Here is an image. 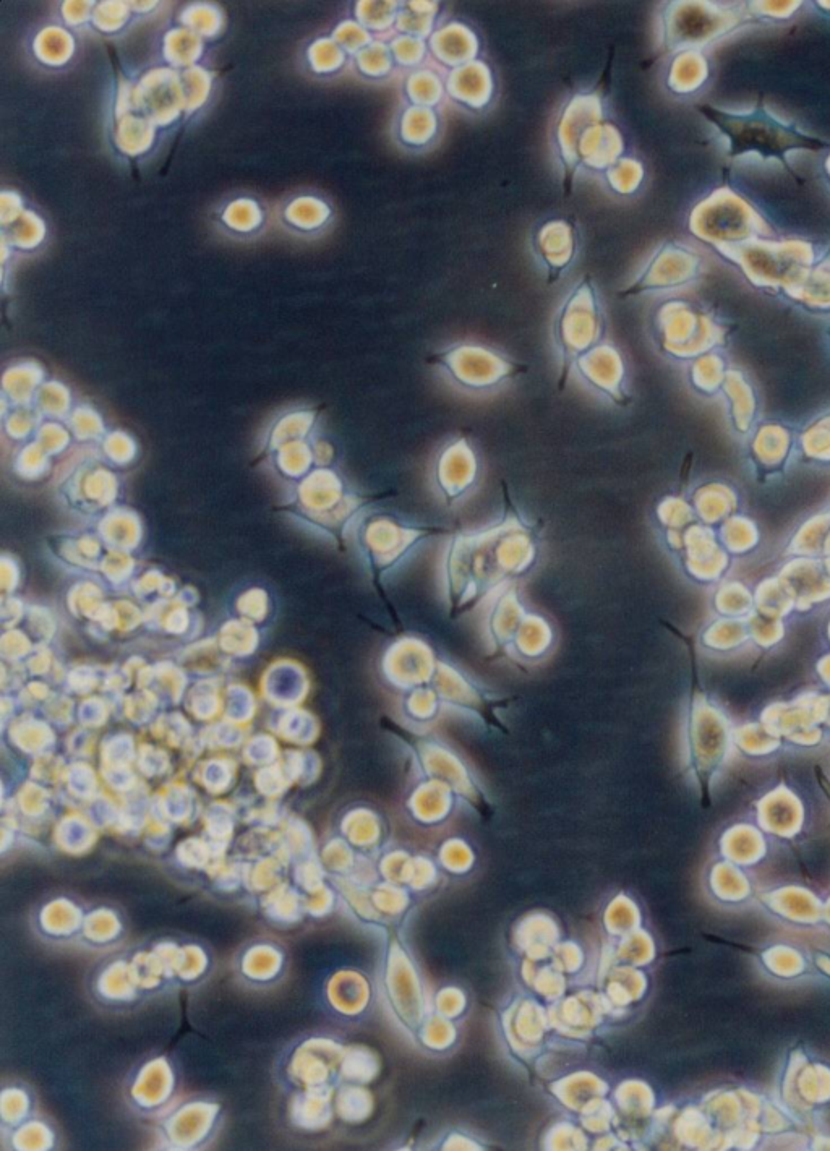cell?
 <instances>
[{"mask_svg": "<svg viewBox=\"0 0 830 1151\" xmlns=\"http://www.w3.org/2000/svg\"><path fill=\"white\" fill-rule=\"evenodd\" d=\"M699 112L730 140L732 156L756 151L764 158H777L787 166L785 155L788 151L798 148L822 150L829 146L818 138L808 137L793 125L775 119L762 104V99H759L756 109L745 114L722 112L712 106H699Z\"/></svg>", "mask_w": 830, "mask_h": 1151, "instance_id": "cell-1", "label": "cell"}, {"mask_svg": "<svg viewBox=\"0 0 830 1151\" xmlns=\"http://www.w3.org/2000/svg\"><path fill=\"white\" fill-rule=\"evenodd\" d=\"M555 339L560 351V390L566 386L573 367L584 354L599 346L602 339V312L591 281L574 287L555 325Z\"/></svg>", "mask_w": 830, "mask_h": 1151, "instance_id": "cell-2", "label": "cell"}, {"mask_svg": "<svg viewBox=\"0 0 830 1151\" xmlns=\"http://www.w3.org/2000/svg\"><path fill=\"white\" fill-rule=\"evenodd\" d=\"M430 362L445 368L459 386L469 390H488L506 378L524 372V367H518L485 347L467 344L446 349L443 354L432 357Z\"/></svg>", "mask_w": 830, "mask_h": 1151, "instance_id": "cell-3", "label": "cell"}, {"mask_svg": "<svg viewBox=\"0 0 830 1151\" xmlns=\"http://www.w3.org/2000/svg\"><path fill=\"white\" fill-rule=\"evenodd\" d=\"M574 365L595 390L605 394L618 406H628L631 398L626 391L625 367L620 354L612 346L594 347Z\"/></svg>", "mask_w": 830, "mask_h": 1151, "instance_id": "cell-4", "label": "cell"}, {"mask_svg": "<svg viewBox=\"0 0 830 1151\" xmlns=\"http://www.w3.org/2000/svg\"><path fill=\"white\" fill-rule=\"evenodd\" d=\"M477 477V461L471 445L466 440H458L446 446L437 464V484L446 503H453L463 497L472 487Z\"/></svg>", "mask_w": 830, "mask_h": 1151, "instance_id": "cell-5", "label": "cell"}, {"mask_svg": "<svg viewBox=\"0 0 830 1151\" xmlns=\"http://www.w3.org/2000/svg\"><path fill=\"white\" fill-rule=\"evenodd\" d=\"M446 91L459 104L484 107L492 95V78L482 62H469L451 70L446 80Z\"/></svg>", "mask_w": 830, "mask_h": 1151, "instance_id": "cell-6", "label": "cell"}, {"mask_svg": "<svg viewBox=\"0 0 830 1151\" xmlns=\"http://www.w3.org/2000/svg\"><path fill=\"white\" fill-rule=\"evenodd\" d=\"M537 253L547 266L550 278L557 279L574 255V239L568 224L561 221L547 224L537 239Z\"/></svg>", "mask_w": 830, "mask_h": 1151, "instance_id": "cell-7", "label": "cell"}, {"mask_svg": "<svg viewBox=\"0 0 830 1151\" xmlns=\"http://www.w3.org/2000/svg\"><path fill=\"white\" fill-rule=\"evenodd\" d=\"M432 51L446 65H466L477 52V41L463 25L446 26L432 36Z\"/></svg>", "mask_w": 830, "mask_h": 1151, "instance_id": "cell-8", "label": "cell"}, {"mask_svg": "<svg viewBox=\"0 0 830 1151\" xmlns=\"http://www.w3.org/2000/svg\"><path fill=\"white\" fill-rule=\"evenodd\" d=\"M437 133V114L432 107L412 106L401 120V137L411 146H424Z\"/></svg>", "mask_w": 830, "mask_h": 1151, "instance_id": "cell-9", "label": "cell"}, {"mask_svg": "<svg viewBox=\"0 0 830 1151\" xmlns=\"http://www.w3.org/2000/svg\"><path fill=\"white\" fill-rule=\"evenodd\" d=\"M407 95L411 96L417 106L432 107L440 101L443 95V86L433 72H415L411 80H407Z\"/></svg>", "mask_w": 830, "mask_h": 1151, "instance_id": "cell-10", "label": "cell"}, {"mask_svg": "<svg viewBox=\"0 0 830 1151\" xmlns=\"http://www.w3.org/2000/svg\"><path fill=\"white\" fill-rule=\"evenodd\" d=\"M425 46L424 41L414 36H403V38L396 39L393 46L394 59L398 60L399 64L412 65L419 64L424 56Z\"/></svg>", "mask_w": 830, "mask_h": 1151, "instance_id": "cell-11", "label": "cell"}]
</instances>
